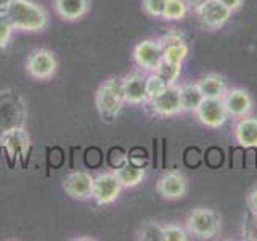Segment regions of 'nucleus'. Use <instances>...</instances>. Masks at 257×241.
I'll return each instance as SVG.
<instances>
[{
	"instance_id": "14",
	"label": "nucleus",
	"mask_w": 257,
	"mask_h": 241,
	"mask_svg": "<svg viewBox=\"0 0 257 241\" xmlns=\"http://www.w3.org/2000/svg\"><path fill=\"white\" fill-rule=\"evenodd\" d=\"M64 193L77 201H85L92 198L93 193V175L85 171H74L68 174L63 180Z\"/></svg>"
},
{
	"instance_id": "9",
	"label": "nucleus",
	"mask_w": 257,
	"mask_h": 241,
	"mask_svg": "<svg viewBox=\"0 0 257 241\" xmlns=\"http://www.w3.org/2000/svg\"><path fill=\"white\" fill-rule=\"evenodd\" d=\"M0 147L12 159L28 158L31 150V139L24 127H13L0 135Z\"/></svg>"
},
{
	"instance_id": "23",
	"label": "nucleus",
	"mask_w": 257,
	"mask_h": 241,
	"mask_svg": "<svg viewBox=\"0 0 257 241\" xmlns=\"http://www.w3.org/2000/svg\"><path fill=\"white\" fill-rule=\"evenodd\" d=\"M188 5L183 2V0H166V7H164V13L163 18L167 21H179L183 20L188 13Z\"/></svg>"
},
{
	"instance_id": "1",
	"label": "nucleus",
	"mask_w": 257,
	"mask_h": 241,
	"mask_svg": "<svg viewBox=\"0 0 257 241\" xmlns=\"http://www.w3.org/2000/svg\"><path fill=\"white\" fill-rule=\"evenodd\" d=\"M4 15L13 29L23 32H40L48 24V15L44 7L32 0H12Z\"/></svg>"
},
{
	"instance_id": "21",
	"label": "nucleus",
	"mask_w": 257,
	"mask_h": 241,
	"mask_svg": "<svg viewBox=\"0 0 257 241\" xmlns=\"http://www.w3.org/2000/svg\"><path fill=\"white\" fill-rule=\"evenodd\" d=\"M116 175L119 182L122 183V187L125 188H134L137 185H140L143 180H145V175H147V171L142 167V166H137V164H132V163H127L124 166H120L117 171H116Z\"/></svg>"
},
{
	"instance_id": "12",
	"label": "nucleus",
	"mask_w": 257,
	"mask_h": 241,
	"mask_svg": "<svg viewBox=\"0 0 257 241\" xmlns=\"http://www.w3.org/2000/svg\"><path fill=\"white\" fill-rule=\"evenodd\" d=\"M164 60L163 47H161L159 40L147 39L134 48V61L137 66L142 68L143 71L153 72Z\"/></svg>"
},
{
	"instance_id": "17",
	"label": "nucleus",
	"mask_w": 257,
	"mask_h": 241,
	"mask_svg": "<svg viewBox=\"0 0 257 241\" xmlns=\"http://www.w3.org/2000/svg\"><path fill=\"white\" fill-rule=\"evenodd\" d=\"M235 142L243 148H257V117L244 116L233 127Z\"/></svg>"
},
{
	"instance_id": "8",
	"label": "nucleus",
	"mask_w": 257,
	"mask_h": 241,
	"mask_svg": "<svg viewBox=\"0 0 257 241\" xmlns=\"http://www.w3.org/2000/svg\"><path fill=\"white\" fill-rule=\"evenodd\" d=\"M148 106L153 114L159 117H172L183 112L182 104H180L179 85L177 84L169 85L163 93L148 101Z\"/></svg>"
},
{
	"instance_id": "18",
	"label": "nucleus",
	"mask_w": 257,
	"mask_h": 241,
	"mask_svg": "<svg viewBox=\"0 0 257 241\" xmlns=\"http://www.w3.org/2000/svg\"><path fill=\"white\" fill-rule=\"evenodd\" d=\"M53 10L64 21H77L90 10V0H53Z\"/></svg>"
},
{
	"instance_id": "28",
	"label": "nucleus",
	"mask_w": 257,
	"mask_h": 241,
	"mask_svg": "<svg viewBox=\"0 0 257 241\" xmlns=\"http://www.w3.org/2000/svg\"><path fill=\"white\" fill-rule=\"evenodd\" d=\"M12 32H13V26L5 18V15H0V48H7L10 45L12 40Z\"/></svg>"
},
{
	"instance_id": "27",
	"label": "nucleus",
	"mask_w": 257,
	"mask_h": 241,
	"mask_svg": "<svg viewBox=\"0 0 257 241\" xmlns=\"http://www.w3.org/2000/svg\"><path fill=\"white\" fill-rule=\"evenodd\" d=\"M142 5H143V10L147 12L150 16L163 18L166 0H142Z\"/></svg>"
},
{
	"instance_id": "24",
	"label": "nucleus",
	"mask_w": 257,
	"mask_h": 241,
	"mask_svg": "<svg viewBox=\"0 0 257 241\" xmlns=\"http://www.w3.org/2000/svg\"><path fill=\"white\" fill-rule=\"evenodd\" d=\"M153 72H156V74L163 79L167 85H172V84L177 82V79L180 77L182 66H180V64H174V63H169V61L163 60V63H161Z\"/></svg>"
},
{
	"instance_id": "11",
	"label": "nucleus",
	"mask_w": 257,
	"mask_h": 241,
	"mask_svg": "<svg viewBox=\"0 0 257 241\" xmlns=\"http://www.w3.org/2000/svg\"><path fill=\"white\" fill-rule=\"evenodd\" d=\"M156 190L164 199L169 201L180 199L188 191L187 177L179 171H166L159 175V179L156 182Z\"/></svg>"
},
{
	"instance_id": "15",
	"label": "nucleus",
	"mask_w": 257,
	"mask_h": 241,
	"mask_svg": "<svg viewBox=\"0 0 257 241\" xmlns=\"http://www.w3.org/2000/svg\"><path fill=\"white\" fill-rule=\"evenodd\" d=\"M124 84V96L128 104H143L148 103L147 95V76H143L140 71H134L131 74L122 77Z\"/></svg>"
},
{
	"instance_id": "6",
	"label": "nucleus",
	"mask_w": 257,
	"mask_h": 241,
	"mask_svg": "<svg viewBox=\"0 0 257 241\" xmlns=\"http://www.w3.org/2000/svg\"><path fill=\"white\" fill-rule=\"evenodd\" d=\"M195 13L201 24L211 31L220 29L222 26H225L233 15L230 8L225 7L220 0H204V2H201L195 8Z\"/></svg>"
},
{
	"instance_id": "3",
	"label": "nucleus",
	"mask_w": 257,
	"mask_h": 241,
	"mask_svg": "<svg viewBox=\"0 0 257 241\" xmlns=\"http://www.w3.org/2000/svg\"><path fill=\"white\" fill-rule=\"evenodd\" d=\"M28 117L26 101L23 96L13 90H0V135L13 127H24Z\"/></svg>"
},
{
	"instance_id": "31",
	"label": "nucleus",
	"mask_w": 257,
	"mask_h": 241,
	"mask_svg": "<svg viewBox=\"0 0 257 241\" xmlns=\"http://www.w3.org/2000/svg\"><path fill=\"white\" fill-rule=\"evenodd\" d=\"M12 0H0V15H4L5 10H7V7L10 5Z\"/></svg>"
},
{
	"instance_id": "2",
	"label": "nucleus",
	"mask_w": 257,
	"mask_h": 241,
	"mask_svg": "<svg viewBox=\"0 0 257 241\" xmlns=\"http://www.w3.org/2000/svg\"><path fill=\"white\" fill-rule=\"evenodd\" d=\"M95 104L103 123H114L125 104L122 77H109L103 80L96 90Z\"/></svg>"
},
{
	"instance_id": "26",
	"label": "nucleus",
	"mask_w": 257,
	"mask_h": 241,
	"mask_svg": "<svg viewBox=\"0 0 257 241\" xmlns=\"http://www.w3.org/2000/svg\"><path fill=\"white\" fill-rule=\"evenodd\" d=\"M188 231L182 228L180 225L169 223L164 225V241H187Z\"/></svg>"
},
{
	"instance_id": "7",
	"label": "nucleus",
	"mask_w": 257,
	"mask_h": 241,
	"mask_svg": "<svg viewBox=\"0 0 257 241\" xmlns=\"http://www.w3.org/2000/svg\"><path fill=\"white\" fill-rule=\"evenodd\" d=\"M122 183L119 182L116 172H104L93 177V193L92 199L98 206H108L119 198Z\"/></svg>"
},
{
	"instance_id": "4",
	"label": "nucleus",
	"mask_w": 257,
	"mask_h": 241,
	"mask_svg": "<svg viewBox=\"0 0 257 241\" xmlns=\"http://www.w3.org/2000/svg\"><path fill=\"white\" fill-rule=\"evenodd\" d=\"M222 228V219L214 209L196 207L187 217V231L199 239H211L219 235Z\"/></svg>"
},
{
	"instance_id": "10",
	"label": "nucleus",
	"mask_w": 257,
	"mask_h": 241,
	"mask_svg": "<svg viewBox=\"0 0 257 241\" xmlns=\"http://www.w3.org/2000/svg\"><path fill=\"white\" fill-rule=\"evenodd\" d=\"M222 101L228 112V117L231 119H241L244 116H249L254 108V100L251 93L239 87L228 88L222 96Z\"/></svg>"
},
{
	"instance_id": "13",
	"label": "nucleus",
	"mask_w": 257,
	"mask_h": 241,
	"mask_svg": "<svg viewBox=\"0 0 257 241\" xmlns=\"http://www.w3.org/2000/svg\"><path fill=\"white\" fill-rule=\"evenodd\" d=\"M195 114L199 123L209 129H219L230 119L222 98H204Z\"/></svg>"
},
{
	"instance_id": "22",
	"label": "nucleus",
	"mask_w": 257,
	"mask_h": 241,
	"mask_svg": "<svg viewBox=\"0 0 257 241\" xmlns=\"http://www.w3.org/2000/svg\"><path fill=\"white\" fill-rule=\"evenodd\" d=\"M137 238L143 241H164V225L158 222H145L137 231Z\"/></svg>"
},
{
	"instance_id": "20",
	"label": "nucleus",
	"mask_w": 257,
	"mask_h": 241,
	"mask_svg": "<svg viewBox=\"0 0 257 241\" xmlns=\"http://www.w3.org/2000/svg\"><path fill=\"white\" fill-rule=\"evenodd\" d=\"M179 92H180V104L183 112H195L204 100V96L201 93L196 82L179 85Z\"/></svg>"
},
{
	"instance_id": "29",
	"label": "nucleus",
	"mask_w": 257,
	"mask_h": 241,
	"mask_svg": "<svg viewBox=\"0 0 257 241\" xmlns=\"http://www.w3.org/2000/svg\"><path fill=\"white\" fill-rule=\"evenodd\" d=\"M247 206L254 214L257 212V187H254L247 193Z\"/></svg>"
},
{
	"instance_id": "19",
	"label": "nucleus",
	"mask_w": 257,
	"mask_h": 241,
	"mask_svg": "<svg viewBox=\"0 0 257 241\" xmlns=\"http://www.w3.org/2000/svg\"><path fill=\"white\" fill-rule=\"evenodd\" d=\"M198 87L204 98H222L228 90L227 80L220 74H207L198 80Z\"/></svg>"
},
{
	"instance_id": "16",
	"label": "nucleus",
	"mask_w": 257,
	"mask_h": 241,
	"mask_svg": "<svg viewBox=\"0 0 257 241\" xmlns=\"http://www.w3.org/2000/svg\"><path fill=\"white\" fill-rule=\"evenodd\" d=\"M159 44L163 47L164 61L174 63V64H183L190 53L188 45L185 44V40L179 34H166L159 39Z\"/></svg>"
},
{
	"instance_id": "30",
	"label": "nucleus",
	"mask_w": 257,
	"mask_h": 241,
	"mask_svg": "<svg viewBox=\"0 0 257 241\" xmlns=\"http://www.w3.org/2000/svg\"><path fill=\"white\" fill-rule=\"evenodd\" d=\"M220 2L227 7V8H230V10L235 13V12H238L241 7H243V4H244V0H220Z\"/></svg>"
},
{
	"instance_id": "25",
	"label": "nucleus",
	"mask_w": 257,
	"mask_h": 241,
	"mask_svg": "<svg viewBox=\"0 0 257 241\" xmlns=\"http://www.w3.org/2000/svg\"><path fill=\"white\" fill-rule=\"evenodd\" d=\"M169 85L161 79L156 72H150V76H147V95H148V101L156 98L158 95L163 93Z\"/></svg>"
},
{
	"instance_id": "32",
	"label": "nucleus",
	"mask_w": 257,
	"mask_h": 241,
	"mask_svg": "<svg viewBox=\"0 0 257 241\" xmlns=\"http://www.w3.org/2000/svg\"><path fill=\"white\" fill-rule=\"evenodd\" d=\"M185 4H187L188 7H193V8H196L201 2H204V0H183Z\"/></svg>"
},
{
	"instance_id": "5",
	"label": "nucleus",
	"mask_w": 257,
	"mask_h": 241,
	"mask_svg": "<svg viewBox=\"0 0 257 241\" xmlns=\"http://www.w3.org/2000/svg\"><path fill=\"white\" fill-rule=\"evenodd\" d=\"M58 63L55 53L47 48H36L26 58V72L36 80H48L56 74Z\"/></svg>"
},
{
	"instance_id": "33",
	"label": "nucleus",
	"mask_w": 257,
	"mask_h": 241,
	"mask_svg": "<svg viewBox=\"0 0 257 241\" xmlns=\"http://www.w3.org/2000/svg\"><path fill=\"white\" fill-rule=\"evenodd\" d=\"M255 223H257V212H255Z\"/></svg>"
}]
</instances>
